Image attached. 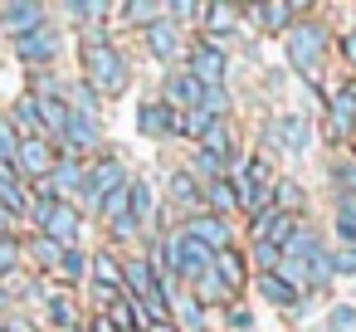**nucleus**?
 <instances>
[{
  "instance_id": "f257e3e1",
  "label": "nucleus",
  "mask_w": 356,
  "mask_h": 332,
  "mask_svg": "<svg viewBox=\"0 0 356 332\" xmlns=\"http://www.w3.org/2000/svg\"><path fill=\"white\" fill-rule=\"evenodd\" d=\"M332 45H337V35H332L327 20H317V15H298V20L288 25V64H293V74L312 79V74L327 64Z\"/></svg>"
},
{
  "instance_id": "f03ea898",
  "label": "nucleus",
  "mask_w": 356,
  "mask_h": 332,
  "mask_svg": "<svg viewBox=\"0 0 356 332\" xmlns=\"http://www.w3.org/2000/svg\"><path fill=\"white\" fill-rule=\"evenodd\" d=\"M83 84L103 98V93H122L127 88V79H132V69H127V59H122V49H113V40L108 45H88L83 49Z\"/></svg>"
},
{
  "instance_id": "7ed1b4c3",
  "label": "nucleus",
  "mask_w": 356,
  "mask_h": 332,
  "mask_svg": "<svg viewBox=\"0 0 356 332\" xmlns=\"http://www.w3.org/2000/svg\"><path fill=\"white\" fill-rule=\"evenodd\" d=\"M229 191H234V205H239V210H249V215L268 210V191H273V171H268V161H264V157L239 161V166L229 171Z\"/></svg>"
},
{
  "instance_id": "20e7f679",
  "label": "nucleus",
  "mask_w": 356,
  "mask_h": 332,
  "mask_svg": "<svg viewBox=\"0 0 356 332\" xmlns=\"http://www.w3.org/2000/svg\"><path fill=\"white\" fill-rule=\"evenodd\" d=\"M30 215H35V225H40L44 239H54L59 249H79V210H74L69 200L40 196V200L30 205Z\"/></svg>"
},
{
  "instance_id": "39448f33",
  "label": "nucleus",
  "mask_w": 356,
  "mask_h": 332,
  "mask_svg": "<svg viewBox=\"0 0 356 332\" xmlns=\"http://www.w3.org/2000/svg\"><path fill=\"white\" fill-rule=\"evenodd\" d=\"M132 176H127V166H122V157H113V152H103L93 166H83V186H79V200L88 205V210H98L118 186H127Z\"/></svg>"
},
{
  "instance_id": "423d86ee",
  "label": "nucleus",
  "mask_w": 356,
  "mask_h": 332,
  "mask_svg": "<svg viewBox=\"0 0 356 332\" xmlns=\"http://www.w3.org/2000/svg\"><path fill=\"white\" fill-rule=\"evenodd\" d=\"M186 74H191L200 88H225L229 59H225V49H220V45H210V40H195V45L186 49Z\"/></svg>"
},
{
  "instance_id": "0eeeda50",
  "label": "nucleus",
  "mask_w": 356,
  "mask_h": 332,
  "mask_svg": "<svg viewBox=\"0 0 356 332\" xmlns=\"http://www.w3.org/2000/svg\"><path fill=\"white\" fill-rule=\"evenodd\" d=\"M181 235H186V239H195V244H200V249H210V254H220V249H229V244H234L229 220H225V215H210V210H195V215L181 225Z\"/></svg>"
},
{
  "instance_id": "6e6552de",
  "label": "nucleus",
  "mask_w": 356,
  "mask_h": 332,
  "mask_svg": "<svg viewBox=\"0 0 356 332\" xmlns=\"http://www.w3.org/2000/svg\"><path fill=\"white\" fill-rule=\"evenodd\" d=\"M59 49H64V35H59L54 25H40V30H30V35H20V40H15V54H20V64H30V69L54 64V59H59Z\"/></svg>"
},
{
  "instance_id": "1a4fd4ad",
  "label": "nucleus",
  "mask_w": 356,
  "mask_h": 332,
  "mask_svg": "<svg viewBox=\"0 0 356 332\" xmlns=\"http://www.w3.org/2000/svg\"><path fill=\"white\" fill-rule=\"evenodd\" d=\"M15 176L20 181H44L49 166H54V142L49 137H20V152H15Z\"/></svg>"
},
{
  "instance_id": "9d476101",
  "label": "nucleus",
  "mask_w": 356,
  "mask_h": 332,
  "mask_svg": "<svg viewBox=\"0 0 356 332\" xmlns=\"http://www.w3.org/2000/svg\"><path fill=\"white\" fill-rule=\"evenodd\" d=\"M327 132L337 142H351L356 132V79H346L332 98H327Z\"/></svg>"
},
{
  "instance_id": "9b49d317",
  "label": "nucleus",
  "mask_w": 356,
  "mask_h": 332,
  "mask_svg": "<svg viewBox=\"0 0 356 332\" xmlns=\"http://www.w3.org/2000/svg\"><path fill=\"white\" fill-rule=\"evenodd\" d=\"M98 142H103V127H98V118H88V113H69V122H64V132H59V147H64V157L98 152Z\"/></svg>"
},
{
  "instance_id": "f8f14e48",
  "label": "nucleus",
  "mask_w": 356,
  "mask_h": 332,
  "mask_svg": "<svg viewBox=\"0 0 356 332\" xmlns=\"http://www.w3.org/2000/svg\"><path fill=\"white\" fill-rule=\"evenodd\" d=\"M137 132H142V137H152V142H166V137H176V132H181V113H171L161 98H152V103H142V108H137Z\"/></svg>"
},
{
  "instance_id": "ddd939ff",
  "label": "nucleus",
  "mask_w": 356,
  "mask_h": 332,
  "mask_svg": "<svg viewBox=\"0 0 356 332\" xmlns=\"http://www.w3.org/2000/svg\"><path fill=\"white\" fill-rule=\"evenodd\" d=\"M54 200H64V196H79V186H83V161L79 157H54V166H49V176L40 181Z\"/></svg>"
},
{
  "instance_id": "4468645a",
  "label": "nucleus",
  "mask_w": 356,
  "mask_h": 332,
  "mask_svg": "<svg viewBox=\"0 0 356 332\" xmlns=\"http://www.w3.org/2000/svg\"><path fill=\"white\" fill-rule=\"evenodd\" d=\"M259 30H273V35H288V25L302 15V6H293V0H264V6H249L244 10Z\"/></svg>"
},
{
  "instance_id": "2eb2a0df",
  "label": "nucleus",
  "mask_w": 356,
  "mask_h": 332,
  "mask_svg": "<svg viewBox=\"0 0 356 332\" xmlns=\"http://www.w3.org/2000/svg\"><path fill=\"white\" fill-rule=\"evenodd\" d=\"M161 103H166L171 113H191V108L200 103V84H195L186 69L166 74V79H161Z\"/></svg>"
},
{
  "instance_id": "dca6fc26",
  "label": "nucleus",
  "mask_w": 356,
  "mask_h": 332,
  "mask_svg": "<svg viewBox=\"0 0 356 332\" xmlns=\"http://www.w3.org/2000/svg\"><path fill=\"white\" fill-rule=\"evenodd\" d=\"M293 230H298V215H288V210H273L268 205V210L254 215V239H264V244H278L283 249L293 239Z\"/></svg>"
},
{
  "instance_id": "f3484780",
  "label": "nucleus",
  "mask_w": 356,
  "mask_h": 332,
  "mask_svg": "<svg viewBox=\"0 0 356 332\" xmlns=\"http://www.w3.org/2000/svg\"><path fill=\"white\" fill-rule=\"evenodd\" d=\"M147 49H152L156 64H176L181 59V25H171V20L147 25Z\"/></svg>"
},
{
  "instance_id": "a211bd4d",
  "label": "nucleus",
  "mask_w": 356,
  "mask_h": 332,
  "mask_svg": "<svg viewBox=\"0 0 356 332\" xmlns=\"http://www.w3.org/2000/svg\"><path fill=\"white\" fill-rule=\"evenodd\" d=\"M268 142L283 147V152H302V147H307V118H302V113L278 118V122L268 127Z\"/></svg>"
},
{
  "instance_id": "6ab92c4d",
  "label": "nucleus",
  "mask_w": 356,
  "mask_h": 332,
  "mask_svg": "<svg viewBox=\"0 0 356 332\" xmlns=\"http://www.w3.org/2000/svg\"><path fill=\"white\" fill-rule=\"evenodd\" d=\"M210 269L220 274V283H225L229 293H239V288H244V278H249V259H244L234 244H229V249H220V254L210 259Z\"/></svg>"
},
{
  "instance_id": "aec40b11",
  "label": "nucleus",
  "mask_w": 356,
  "mask_h": 332,
  "mask_svg": "<svg viewBox=\"0 0 356 332\" xmlns=\"http://www.w3.org/2000/svg\"><path fill=\"white\" fill-rule=\"evenodd\" d=\"M0 25L20 40V35H30V30L44 25V6H25V0H20V6H0Z\"/></svg>"
},
{
  "instance_id": "412c9836",
  "label": "nucleus",
  "mask_w": 356,
  "mask_h": 332,
  "mask_svg": "<svg viewBox=\"0 0 356 332\" xmlns=\"http://www.w3.org/2000/svg\"><path fill=\"white\" fill-rule=\"evenodd\" d=\"M35 108H40V127H44V137L59 142V132H64V122H69V98H64V93H54V98H35Z\"/></svg>"
},
{
  "instance_id": "4be33fe9",
  "label": "nucleus",
  "mask_w": 356,
  "mask_h": 332,
  "mask_svg": "<svg viewBox=\"0 0 356 332\" xmlns=\"http://www.w3.org/2000/svg\"><path fill=\"white\" fill-rule=\"evenodd\" d=\"M259 293H264L268 303H278V308H298V303H302V288L288 283L283 274H259Z\"/></svg>"
},
{
  "instance_id": "5701e85b",
  "label": "nucleus",
  "mask_w": 356,
  "mask_h": 332,
  "mask_svg": "<svg viewBox=\"0 0 356 332\" xmlns=\"http://www.w3.org/2000/svg\"><path fill=\"white\" fill-rule=\"evenodd\" d=\"M127 215L137 220V225H147V220H156V196H152V186L147 181H127Z\"/></svg>"
},
{
  "instance_id": "b1692460",
  "label": "nucleus",
  "mask_w": 356,
  "mask_h": 332,
  "mask_svg": "<svg viewBox=\"0 0 356 332\" xmlns=\"http://www.w3.org/2000/svg\"><path fill=\"white\" fill-rule=\"evenodd\" d=\"M191 176L205 186V181H225L229 176V161L225 157H215V152H205V147H195L191 152Z\"/></svg>"
},
{
  "instance_id": "393cba45",
  "label": "nucleus",
  "mask_w": 356,
  "mask_h": 332,
  "mask_svg": "<svg viewBox=\"0 0 356 332\" xmlns=\"http://www.w3.org/2000/svg\"><path fill=\"white\" fill-rule=\"evenodd\" d=\"M6 118H10V127H15L20 137H44V127H40V108H35V98H30V93H25Z\"/></svg>"
},
{
  "instance_id": "a878e982",
  "label": "nucleus",
  "mask_w": 356,
  "mask_h": 332,
  "mask_svg": "<svg viewBox=\"0 0 356 332\" xmlns=\"http://www.w3.org/2000/svg\"><path fill=\"white\" fill-rule=\"evenodd\" d=\"M195 147H205V152H215V157H234V127H229V118H220V122H210L205 127V137L195 142Z\"/></svg>"
},
{
  "instance_id": "bb28decb",
  "label": "nucleus",
  "mask_w": 356,
  "mask_h": 332,
  "mask_svg": "<svg viewBox=\"0 0 356 332\" xmlns=\"http://www.w3.org/2000/svg\"><path fill=\"white\" fill-rule=\"evenodd\" d=\"M200 205H210V215H225L229 220V210H239L234 205V191H229V176L225 181H205L200 186Z\"/></svg>"
},
{
  "instance_id": "cd10ccee",
  "label": "nucleus",
  "mask_w": 356,
  "mask_h": 332,
  "mask_svg": "<svg viewBox=\"0 0 356 332\" xmlns=\"http://www.w3.org/2000/svg\"><path fill=\"white\" fill-rule=\"evenodd\" d=\"M0 205H6L10 215H20L30 200H25V181L15 176V166H0Z\"/></svg>"
},
{
  "instance_id": "c85d7f7f",
  "label": "nucleus",
  "mask_w": 356,
  "mask_h": 332,
  "mask_svg": "<svg viewBox=\"0 0 356 332\" xmlns=\"http://www.w3.org/2000/svg\"><path fill=\"white\" fill-rule=\"evenodd\" d=\"M229 298H234V293L220 283V274H215V269H205V274L195 278V303H200V308H215V303H229Z\"/></svg>"
},
{
  "instance_id": "c756f323",
  "label": "nucleus",
  "mask_w": 356,
  "mask_h": 332,
  "mask_svg": "<svg viewBox=\"0 0 356 332\" xmlns=\"http://www.w3.org/2000/svg\"><path fill=\"white\" fill-rule=\"evenodd\" d=\"M171 200L195 215V210H200V181H195L191 171H176V176H171Z\"/></svg>"
},
{
  "instance_id": "7c9ffc66",
  "label": "nucleus",
  "mask_w": 356,
  "mask_h": 332,
  "mask_svg": "<svg viewBox=\"0 0 356 332\" xmlns=\"http://www.w3.org/2000/svg\"><path fill=\"white\" fill-rule=\"evenodd\" d=\"M118 15H122L127 25H142V30H147V25L166 20V6H152V0H127V6H122Z\"/></svg>"
},
{
  "instance_id": "2f4dec72",
  "label": "nucleus",
  "mask_w": 356,
  "mask_h": 332,
  "mask_svg": "<svg viewBox=\"0 0 356 332\" xmlns=\"http://www.w3.org/2000/svg\"><path fill=\"white\" fill-rule=\"evenodd\" d=\"M49 317H54V327H59V332H74V327H79L74 298H69L64 288H54V293H49Z\"/></svg>"
},
{
  "instance_id": "473e14b6",
  "label": "nucleus",
  "mask_w": 356,
  "mask_h": 332,
  "mask_svg": "<svg viewBox=\"0 0 356 332\" xmlns=\"http://www.w3.org/2000/svg\"><path fill=\"white\" fill-rule=\"evenodd\" d=\"M59 278H69V283H79V278H88V254L83 249H64L59 254V269H54Z\"/></svg>"
},
{
  "instance_id": "72a5a7b5",
  "label": "nucleus",
  "mask_w": 356,
  "mask_h": 332,
  "mask_svg": "<svg viewBox=\"0 0 356 332\" xmlns=\"http://www.w3.org/2000/svg\"><path fill=\"white\" fill-rule=\"evenodd\" d=\"M249 259H254V269H259V274H278V259H283V249H278V244H264V239H254Z\"/></svg>"
},
{
  "instance_id": "f704fd0d",
  "label": "nucleus",
  "mask_w": 356,
  "mask_h": 332,
  "mask_svg": "<svg viewBox=\"0 0 356 332\" xmlns=\"http://www.w3.org/2000/svg\"><path fill=\"white\" fill-rule=\"evenodd\" d=\"M15 152H20V132L10 127V118L0 113V166H10L15 161Z\"/></svg>"
},
{
  "instance_id": "c9c22d12",
  "label": "nucleus",
  "mask_w": 356,
  "mask_h": 332,
  "mask_svg": "<svg viewBox=\"0 0 356 332\" xmlns=\"http://www.w3.org/2000/svg\"><path fill=\"white\" fill-rule=\"evenodd\" d=\"M30 254H35V264H40V269H59V254H64V249H59L54 239H44V235H35V244H30Z\"/></svg>"
},
{
  "instance_id": "e433bc0d",
  "label": "nucleus",
  "mask_w": 356,
  "mask_h": 332,
  "mask_svg": "<svg viewBox=\"0 0 356 332\" xmlns=\"http://www.w3.org/2000/svg\"><path fill=\"white\" fill-rule=\"evenodd\" d=\"M98 215H103L108 225H118V220L127 215V186H118V191H113V196H108V200L98 205Z\"/></svg>"
},
{
  "instance_id": "4c0bfd02",
  "label": "nucleus",
  "mask_w": 356,
  "mask_h": 332,
  "mask_svg": "<svg viewBox=\"0 0 356 332\" xmlns=\"http://www.w3.org/2000/svg\"><path fill=\"white\" fill-rule=\"evenodd\" d=\"M327 332H356V308L351 303H337L327 313Z\"/></svg>"
},
{
  "instance_id": "58836bf2",
  "label": "nucleus",
  "mask_w": 356,
  "mask_h": 332,
  "mask_svg": "<svg viewBox=\"0 0 356 332\" xmlns=\"http://www.w3.org/2000/svg\"><path fill=\"white\" fill-rule=\"evenodd\" d=\"M181 303V322L191 327V332H205V308L195 303V298H176Z\"/></svg>"
},
{
  "instance_id": "ea45409f",
  "label": "nucleus",
  "mask_w": 356,
  "mask_h": 332,
  "mask_svg": "<svg viewBox=\"0 0 356 332\" xmlns=\"http://www.w3.org/2000/svg\"><path fill=\"white\" fill-rule=\"evenodd\" d=\"M20 269V244L15 239H0V278Z\"/></svg>"
},
{
  "instance_id": "a19ab883",
  "label": "nucleus",
  "mask_w": 356,
  "mask_h": 332,
  "mask_svg": "<svg viewBox=\"0 0 356 332\" xmlns=\"http://www.w3.org/2000/svg\"><path fill=\"white\" fill-rule=\"evenodd\" d=\"M332 176L341 181V191H346V196H356V157H346V161H337V166H332Z\"/></svg>"
},
{
  "instance_id": "79ce46f5",
  "label": "nucleus",
  "mask_w": 356,
  "mask_h": 332,
  "mask_svg": "<svg viewBox=\"0 0 356 332\" xmlns=\"http://www.w3.org/2000/svg\"><path fill=\"white\" fill-rule=\"evenodd\" d=\"M332 259V278L337 274H356V249H337V254H327Z\"/></svg>"
},
{
  "instance_id": "37998d69",
  "label": "nucleus",
  "mask_w": 356,
  "mask_h": 332,
  "mask_svg": "<svg viewBox=\"0 0 356 332\" xmlns=\"http://www.w3.org/2000/svg\"><path fill=\"white\" fill-rule=\"evenodd\" d=\"M69 15H74V20H103V15H108V6H98V0L88 6V0H79V6H69Z\"/></svg>"
},
{
  "instance_id": "c03bdc74",
  "label": "nucleus",
  "mask_w": 356,
  "mask_h": 332,
  "mask_svg": "<svg viewBox=\"0 0 356 332\" xmlns=\"http://www.w3.org/2000/svg\"><path fill=\"white\" fill-rule=\"evenodd\" d=\"M337 210H341V220L356 230V196H346V191H337Z\"/></svg>"
},
{
  "instance_id": "a18cd8bd",
  "label": "nucleus",
  "mask_w": 356,
  "mask_h": 332,
  "mask_svg": "<svg viewBox=\"0 0 356 332\" xmlns=\"http://www.w3.org/2000/svg\"><path fill=\"white\" fill-rule=\"evenodd\" d=\"M108 230H113V239H132V235H137L142 225H137L132 215H122V220H118V225H108Z\"/></svg>"
},
{
  "instance_id": "49530a36",
  "label": "nucleus",
  "mask_w": 356,
  "mask_h": 332,
  "mask_svg": "<svg viewBox=\"0 0 356 332\" xmlns=\"http://www.w3.org/2000/svg\"><path fill=\"white\" fill-rule=\"evenodd\" d=\"M229 327H234V332H249V327H254L249 308H229Z\"/></svg>"
},
{
  "instance_id": "de8ad7c7",
  "label": "nucleus",
  "mask_w": 356,
  "mask_h": 332,
  "mask_svg": "<svg viewBox=\"0 0 356 332\" xmlns=\"http://www.w3.org/2000/svg\"><path fill=\"white\" fill-rule=\"evenodd\" d=\"M332 49H341V54H346V64L356 69V30H351V35H341V40L332 45Z\"/></svg>"
},
{
  "instance_id": "09e8293b",
  "label": "nucleus",
  "mask_w": 356,
  "mask_h": 332,
  "mask_svg": "<svg viewBox=\"0 0 356 332\" xmlns=\"http://www.w3.org/2000/svg\"><path fill=\"white\" fill-rule=\"evenodd\" d=\"M10 225H15V215H10L6 205H0V239H10Z\"/></svg>"
},
{
  "instance_id": "8fccbe9b",
  "label": "nucleus",
  "mask_w": 356,
  "mask_h": 332,
  "mask_svg": "<svg viewBox=\"0 0 356 332\" xmlns=\"http://www.w3.org/2000/svg\"><path fill=\"white\" fill-rule=\"evenodd\" d=\"M337 235H341V239H346V244H351V239H356V230H351V225H346V220H337Z\"/></svg>"
},
{
  "instance_id": "3c124183",
  "label": "nucleus",
  "mask_w": 356,
  "mask_h": 332,
  "mask_svg": "<svg viewBox=\"0 0 356 332\" xmlns=\"http://www.w3.org/2000/svg\"><path fill=\"white\" fill-rule=\"evenodd\" d=\"M6 332H35V327H30V322H20V317H10V322H6Z\"/></svg>"
},
{
  "instance_id": "603ef678",
  "label": "nucleus",
  "mask_w": 356,
  "mask_h": 332,
  "mask_svg": "<svg viewBox=\"0 0 356 332\" xmlns=\"http://www.w3.org/2000/svg\"><path fill=\"white\" fill-rule=\"evenodd\" d=\"M147 332H181V327H176V322H152Z\"/></svg>"
},
{
  "instance_id": "864d4df0",
  "label": "nucleus",
  "mask_w": 356,
  "mask_h": 332,
  "mask_svg": "<svg viewBox=\"0 0 356 332\" xmlns=\"http://www.w3.org/2000/svg\"><path fill=\"white\" fill-rule=\"evenodd\" d=\"M351 142H356V132H351Z\"/></svg>"
}]
</instances>
